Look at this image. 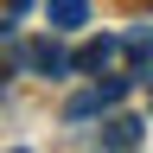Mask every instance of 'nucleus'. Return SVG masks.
Segmentation results:
<instances>
[{"label":"nucleus","instance_id":"f257e3e1","mask_svg":"<svg viewBox=\"0 0 153 153\" xmlns=\"http://www.w3.org/2000/svg\"><path fill=\"white\" fill-rule=\"evenodd\" d=\"M128 89H134V76H108V83H89V89H76L70 102H64V121H96V115L121 108V102H128Z\"/></svg>","mask_w":153,"mask_h":153},{"label":"nucleus","instance_id":"f03ea898","mask_svg":"<svg viewBox=\"0 0 153 153\" xmlns=\"http://www.w3.org/2000/svg\"><path fill=\"white\" fill-rule=\"evenodd\" d=\"M128 51V38H89L76 51V76H96V70H115V57Z\"/></svg>","mask_w":153,"mask_h":153},{"label":"nucleus","instance_id":"7ed1b4c3","mask_svg":"<svg viewBox=\"0 0 153 153\" xmlns=\"http://www.w3.org/2000/svg\"><path fill=\"white\" fill-rule=\"evenodd\" d=\"M45 26H51V32H76V26H89V0H45Z\"/></svg>","mask_w":153,"mask_h":153},{"label":"nucleus","instance_id":"20e7f679","mask_svg":"<svg viewBox=\"0 0 153 153\" xmlns=\"http://www.w3.org/2000/svg\"><path fill=\"white\" fill-rule=\"evenodd\" d=\"M96 140H102V147H140V121H134V115H108Z\"/></svg>","mask_w":153,"mask_h":153},{"label":"nucleus","instance_id":"39448f33","mask_svg":"<svg viewBox=\"0 0 153 153\" xmlns=\"http://www.w3.org/2000/svg\"><path fill=\"white\" fill-rule=\"evenodd\" d=\"M128 57L134 64H153V26H134L128 32Z\"/></svg>","mask_w":153,"mask_h":153},{"label":"nucleus","instance_id":"423d86ee","mask_svg":"<svg viewBox=\"0 0 153 153\" xmlns=\"http://www.w3.org/2000/svg\"><path fill=\"white\" fill-rule=\"evenodd\" d=\"M26 13H32V0H7V26H19Z\"/></svg>","mask_w":153,"mask_h":153}]
</instances>
